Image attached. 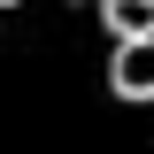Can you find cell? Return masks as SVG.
<instances>
[{"label": "cell", "instance_id": "obj_2", "mask_svg": "<svg viewBox=\"0 0 154 154\" xmlns=\"http://www.w3.org/2000/svg\"><path fill=\"white\" fill-rule=\"evenodd\" d=\"M100 23H108V38H146L154 31V0H100Z\"/></svg>", "mask_w": 154, "mask_h": 154}, {"label": "cell", "instance_id": "obj_1", "mask_svg": "<svg viewBox=\"0 0 154 154\" xmlns=\"http://www.w3.org/2000/svg\"><path fill=\"white\" fill-rule=\"evenodd\" d=\"M108 93H116V100H154V31H146V38H116Z\"/></svg>", "mask_w": 154, "mask_h": 154}, {"label": "cell", "instance_id": "obj_3", "mask_svg": "<svg viewBox=\"0 0 154 154\" xmlns=\"http://www.w3.org/2000/svg\"><path fill=\"white\" fill-rule=\"evenodd\" d=\"M0 8H16V0H0Z\"/></svg>", "mask_w": 154, "mask_h": 154}]
</instances>
